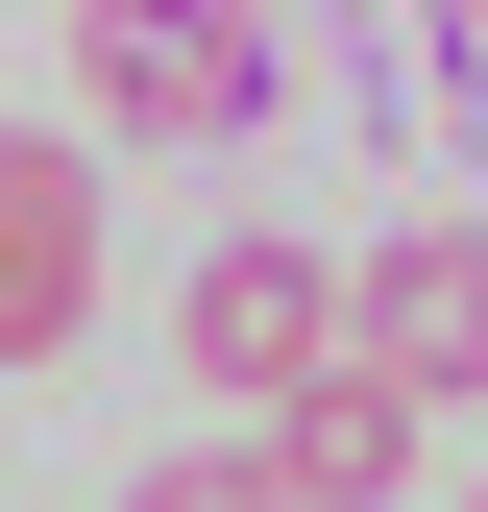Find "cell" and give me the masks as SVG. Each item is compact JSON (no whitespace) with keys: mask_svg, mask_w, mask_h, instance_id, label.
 Returning <instances> with one entry per match:
<instances>
[{"mask_svg":"<svg viewBox=\"0 0 488 512\" xmlns=\"http://www.w3.org/2000/svg\"><path fill=\"white\" fill-rule=\"evenodd\" d=\"M293 98V25H147V0H74V147H220V122Z\"/></svg>","mask_w":488,"mask_h":512,"instance_id":"cell-1","label":"cell"},{"mask_svg":"<svg viewBox=\"0 0 488 512\" xmlns=\"http://www.w3.org/2000/svg\"><path fill=\"white\" fill-rule=\"evenodd\" d=\"M171 366H196L220 415H293V391H342V366H366V317H342V269H318V244H196Z\"/></svg>","mask_w":488,"mask_h":512,"instance_id":"cell-2","label":"cell"},{"mask_svg":"<svg viewBox=\"0 0 488 512\" xmlns=\"http://www.w3.org/2000/svg\"><path fill=\"white\" fill-rule=\"evenodd\" d=\"M342 317H366V391H391V415H488V220L366 244V269H342Z\"/></svg>","mask_w":488,"mask_h":512,"instance_id":"cell-3","label":"cell"},{"mask_svg":"<svg viewBox=\"0 0 488 512\" xmlns=\"http://www.w3.org/2000/svg\"><path fill=\"white\" fill-rule=\"evenodd\" d=\"M98 342V147L74 122H0V366Z\"/></svg>","mask_w":488,"mask_h":512,"instance_id":"cell-4","label":"cell"},{"mask_svg":"<svg viewBox=\"0 0 488 512\" xmlns=\"http://www.w3.org/2000/svg\"><path fill=\"white\" fill-rule=\"evenodd\" d=\"M415 439H440V415H391V391L342 366V391H293V415H269V464H293V512H391V488H415Z\"/></svg>","mask_w":488,"mask_h":512,"instance_id":"cell-5","label":"cell"},{"mask_svg":"<svg viewBox=\"0 0 488 512\" xmlns=\"http://www.w3.org/2000/svg\"><path fill=\"white\" fill-rule=\"evenodd\" d=\"M122 512H293V464H269V439H196V464H147Z\"/></svg>","mask_w":488,"mask_h":512,"instance_id":"cell-6","label":"cell"},{"mask_svg":"<svg viewBox=\"0 0 488 512\" xmlns=\"http://www.w3.org/2000/svg\"><path fill=\"white\" fill-rule=\"evenodd\" d=\"M464 512H488V488H464Z\"/></svg>","mask_w":488,"mask_h":512,"instance_id":"cell-7","label":"cell"}]
</instances>
